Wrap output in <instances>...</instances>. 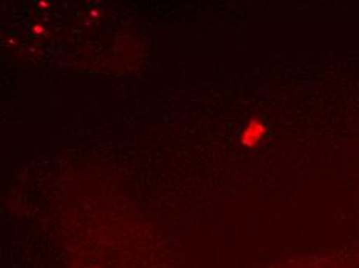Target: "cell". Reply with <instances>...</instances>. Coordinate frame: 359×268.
Wrapping results in <instances>:
<instances>
[{"instance_id": "6da1fadb", "label": "cell", "mask_w": 359, "mask_h": 268, "mask_svg": "<svg viewBox=\"0 0 359 268\" xmlns=\"http://www.w3.org/2000/svg\"><path fill=\"white\" fill-rule=\"evenodd\" d=\"M271 268H359V251L344 253V255L328 257L290 260V262L274 265Z\"/></svg>"}]
</instances>
